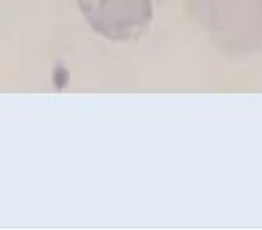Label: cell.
I'll use <instances>...</instances> for the list:
<instances>
[{
    "label": "cell",
    "mask_w": 262,
    "mask_h": 230,
    "mask_svg": "<svg viewBox=\"0 0 262 230\" xmlns=\"http://www.w3.org/2000/svg\"><path fill=\"white\" fill-rule=\"evenodd\" d=\"M86 20L113 42L135 40L153 18V0H79Z\"/></svg>",
    "instance_id": "6da1fadb"
}]
</instances>
